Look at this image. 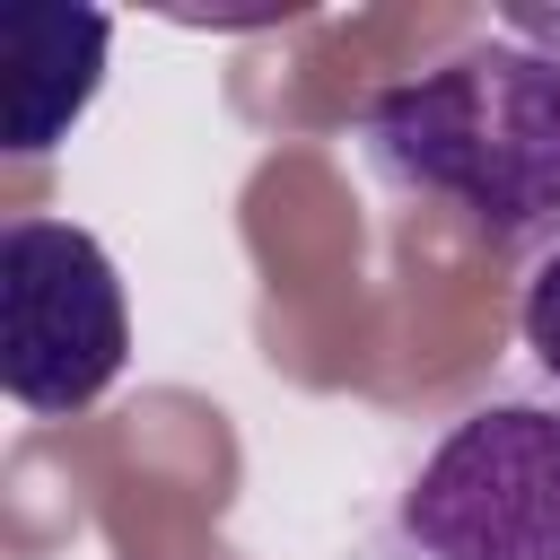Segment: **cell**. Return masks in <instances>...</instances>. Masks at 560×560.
I'll return each mask as SVG.
<instances>
[{
    "mask_svg": "<svg viewBox=\"0 0 560 560\" xmlns=\"http://www.w3.org/2000/svg\"><path fill=\"white\" fill-rule=\"evenodd\" d=\"M359 149L394 192L455 210L490 254L560 245V61L516 35L455 44L359 114Z\"/></svg>",
    "mask_w": 560,
    "mask_h": 560,
    "instance_id": "obj_1",
    "label": "cell"
},
{
    "mask_svg": "<svg viewBox=\"0 0 560 560\" xmlns=\"http://www.w3.org/2000/svg\"><path fill=\"white\" fill-rule=\"evenodd\" d=\"M359 560H560V411L481 402L464 411Z\"/></svg>",
    "mask_w": 560,
    "mask_h": 560,
    "instance_id": "obj_2",
    "label": "cell"
},
{
    "mask_svg": "<svg viewBox=\"0 0 560 560\" xmlns=\"http://www.w3.org/2000/svg\"><path fill=\"white\" fill-rule=\"evenodd\" d=\"M131 359L114 254L70 219L0 228V394L35 420L88 411Z\"/></svg>",
    "mask_w": 560,
    "mask_h": 560,
    "instance_id": "obj_3",
    "label": "cell"
},
{
    "mask_svg": "<svg viewBox=\"0 0 560 560\" xmlns=\"http://www.w3.org/2000/svg\"><path fill=\"white\" fill-rule=\"evenodd\" d=\"M114 18L105 9H61V0H9L0 9V52H9V149L44 158L96 96L105 79Z\"/></svg>",
    "mask_w": 560,
    "mask_h": 560,
    "instance_id": "obj_4",
    "label": "cell"
},
{
    "mask_svg": "<svg viewBox=\"0 0 560 560\" xmlns=\"http://www.w3.org/2000/svg\"><path fill=\"white\" fill-rule=\"evenodd\" d=\"M516 332H525L534 368L560 385V245L534 262V280H525V298H516Z\"/></svg>",
    "mask_w": 560,
    "mask_h": 560,
    "instance_id": "obj_5",
    "label": "cell"
},
{
    "mask_svg": "<svg viewBox=\"0 0 560 560\" xmlns=\"http://www.w3.org/2000/svg\"><path fill=\"white\" fill-rule=\"evenodd\" d=\"M499 35H516V44H534L542 61H560V0H516V9H499Z\"/></svg>",
    "mask_w": 560,
    "mask_h": 560,
    "instance_id": "obj_6",
    "label": "cell"
}]
</instances>
